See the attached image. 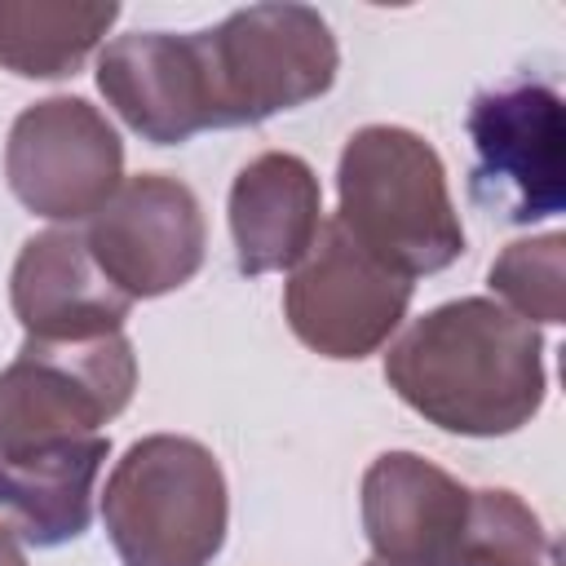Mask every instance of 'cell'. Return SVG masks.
I'll return each mask as SVG.
<instances>
[{"instance_id":"cell-7","label":"cell","mask_w":566,"mask_h":566,"mask_svg":"<svg viewBox=\"0 0 566 566\" xmlns=\"http://www.w3.org/2000/svg\"><path fill=\"white\" fill-rule=\"evenodd\" d=\"M411 301V279L363 252L332 217L318 226L305 265L283 287L292 332L327 358H363L389 340Z\"/></svg>"},{"instance_id":"cell-13","label":"cell","mask_w":566,"mask_h":566,"mask_svg":"<svg viewBox=\"0 0 566 566\" xmlns=\"http://www.w3.org/2000/svg\"><path fill=\"white\" fill-rule=\"evenodd\" d=\"M318 177L305 159L270 150L230 186V230L243 274L292 270L318 239Z\"/></svg>"},{"instance_id":"cell-14","label":"cell","mask_w":566,"mask_h":566,"mask_svg":"<svg viewBox=\"0 0 566 566\" xmlns=\"http://www.w3.org/2000/svg\"><path fill=\"white\" fill-rule=\"evenodd\" d=\"M106 451L111 442L93 433L27 455H0V509L18 522L22 539L53 548L88 531L93 478Z\"/></svg>"},{"instance_id":"cell-1","label":"cell","mask_w":566,"mask_h":566,"mask_svg":"<svg viewBox=\"0 0 566 566\" xmlns=\"http://www.w3.org/2000/svg\"><path fill=\"white\" fill-rule=\"evenodd\" d=\"M544 345L513 310L469 296L416 318L385 354V376L424 420L495 438L522 429L544 402Z\"/></svg>"},{"instance_id":"cell-5","label":"cell","mask_w":566,"mask_h":566,"mask_svg":"<svg viewBox=\"0 0 566 566\" xmlns=\"http://www.w3.org/2000/svg\"><path fill=\"white\" fill-rule=\"evenodd\" d=\"M217 124H261L292 111L336 80V44L327 22L305 4H252L203 31Z\"/></svg>"},{"instance_id":"cell-12","label":"cell","mask_w":566,"mask_h":566,"mask_svg":"<svg viewBox=\"0 0 566 566\" xmlns=\"http://www.w3.org/2000/svg\"><path fill=\"white\" fill-rule=\"evenodd\" d=\"M133 296H124L88 243L71 230L35 234L13 265V314L31 340H93L119 332Z\"/></svg>"},{"instance_id":"cell-8","label":"cell","mask_w":566,"mask_h":566,"mask_svg":"<svg viewBox=\"0 0 566 566\" xmlns=\"http://www.w3.org/2000/svg\"><path fill=\"white\" fill-rule=\"evenodd\" d=\"M124 172L115 128L80 97H49L22 111L9 128L4 177L9 190L49 221L93 217Z\"/></svg>"},{"instance_id":"cell-15","label":"cell","mask_w":566,"mask_h":566,"mask_svg":"<svg viewBox=\"0 0 566 566\" xmlns=\"http://www.w3.org/2000/svg\"><path fill=\"white\" fill-rule=\"evenodd\" d=\"M115 13V4H0V66L35 80L71 75Z\"/></svg>"},{"instance_id":"cell-9","label":"cell","mask_w":566,"mask_h":566,"mask_svg":"<svg viewBox=\"0 0 566 566\" xmlns=\"http://www.w3.org/2000/svg\"><path fill=\"white\" fill-rule=\"evenodd\" d=\"M84 243L124 296H159L199 270L203 217L190 186L146 172L119 181V190L93 212Z\"/></svg>"},{"instance_id":"cell-18","label":"cell","mask_w":566,"mask_h":566,"mask_svg":"<svg viewBox=\"0 0 566 566\" xmlns=\"http://www.w3.org/2000/svg\"><path fill=\"white\" fill-rule=\"evenodd\" d=\"M0 566H27V557H22V548H18V539L0 526Z\"/></svg>"},{"instance_id":"cell-19","label":"cell","mask_w":566,"mask_h":566,"mask_svg":"<svg viewBox=\"0 0 566 566\" xmlns=\"http://www.w3.org/2000/svg\"><path fill=\"white\" fill-rule=\"evenodd\" d=\"M367 566H389V562H367Z\"/></svg>"},{"instance_id":"cell-11","label":"cell","mask_w":566,"mask_h":566,"mask_svg":"<svg viewBox=\"0 0 566 566\" xmlns=\"http://www.w3.org/2000/svg\"><path fill=\"white\" fill-rule=\"evenodd\" d=\"M473 491L438 464L389 451L363 478V526L376 562L389 566H464Z\"/></svg>"},{"instance_id":"cell-4","label":"cell","mask_w":566,"mask_h":566,"mask_svg":"<svg viewBox=\"0 0 566 566\" xmlns=\"http://www.w3.org/2000/svg\"><path fill=\"white\" fill-rule=\"evenodd\" d=\"M137 363L124 332L93 340H31L0 371V455L93 438L133 398Z\"/></svg>"},{"instance_id":"cell-2","label":"cell","mask_w":566,"mask_h":566,"mask_svg":"<svg viewBox=\"0 0 566 566\" xmlns=\"http://www.w3.org/2000/svg\"><path fill=\"white\" fill-rule=\"evenodd\" d=\"M340 212L349 239L402 279L447 270L464 252V230L429 142L371 124L340 155Z\"/></svg>"},{"instance_id":"cell-3","label":"cell","mask_w":566,"mask_h":566,"mask_svg":"<svg viewBox=\"0 0 566 566\" xmlns=\"http://www.w3.org/2000/svg\"><path fill=\"white\" fill-rule=\"evenodd\" d=\"M102 522L124 566H208L226 539V478L195 438H142L106 482Z\"/></svg>"},{"instance_id":"cell-17","label":"cell","mask_w":566,"mask_h":566,"mask_svg":"<svg viewBox=\"0 0 566 566\" xmlns=\"http://www.w3.org/2000/svg\"><path fill=\"white\" fill-rule=\"evenodd\" d=\"M562 234L509 243L491 265V292H500L522 323H562L566 314V261Z\"/></svg>"},{"instance_id":"cell-16","label":"cell","mask_w":566,"mask_h":566,"mask_svg":"<svg viewBox=\"0 0 566 566\" xmlns=\"http://www.w3.org/2000/svg\"><path fill=\"white\" fill-rule=\"evenodd\" d=\"M464 566H557V544L513 491H473Z\"/></svg>"},{"instance_id":"cell-10","label":"cell","mask_w":566,"mask_h":566,"mask_svg":"<svg viewBox=\"0 0 566 566\" xmlns=\"http://www.w3.org/2000/svg\"><path fill=\"white\" fill-rule=\"evenodd\" d=\"M97 88L124 124L155 146H177L203 128H221L203 31H137L111 40L97 57Z\"/></svg>"},{"instance_id":"cell-6","label":"cell","mask_w":566,"mask_h":566,"mask_svg":"<svg viewBox=\"0 0 566 566\" xmlns=\"http://www.w3.org/2000/svg\"><path fill=\"white\" fill-rule=\"evenodd\" d=\"M473 177L469 195L500 221L526 226L566 203V124L562 97L548 84L509 80L469 106Z\"/></svg>"}]
</instances>
